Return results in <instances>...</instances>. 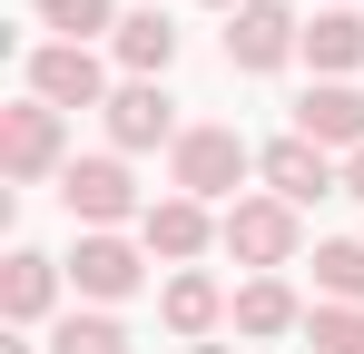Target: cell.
Masks as SVG:
<instances>
[{
  "instance_id": "cell-15",
  "label": "cell",
  "mask_w": 364,
  "mask_h": 354,
  "mask_svg": "<svg viewBox=\"0 0 364 354\" xmlns=\"http://www.w3.org/2000/svg\"><path fill=\"white\" fill-rule=\"evenodd\" d=\"M305 59H315L325 79H355L364 69V20L355 10H315V20H305Z\"/></svg>"
},
{
  "instance_id": "cell-2",
  "label": "cell",
  "mask_w": 364,
  "mask_h": 354,
  "mask_svg": "<svg viewBox=\"0 0 364 354\" xmlns=\"http://www.w3.org/2000/svg\"><path fill=\"white\" fill-rule=\"evenodd\" d=\"M60 197H69V217H79L89 236H109L119 217H148V207H138V177H128L119 158H69V168H60Z\"/></svg>"
},
{
  "instance_id": "cell-7",
  "label": "cell",
  "mask_w": 364,
  "mask_h": 354,
  "mask_svg": "<svg viewBox=\"0 0 364 354\" xmlns=\"http://www.w3.org/2000/svg\"><path fill=\"white\" fill-rule=\"evenodd\" d=\"M296 138H315V148H345V158H355V148H364V89H355V79L305 89V99H296Z\"/></svg>"
},
{
  "instance_id": "cell-14",
  "label": "cell",
  "mask_w": 364,
  "mask_h": 354,
  "mask_svg": "<svg viewBox=\"0 0 364 354\" xmlns=\"http://www.w3.org/2000/svg\"><path fill=\"white\" fill-rule=\"evenodd\" d=\"M158 315H168V335H187V345H197V335H217L227 295H217V276H197V266H187V276H168V295H158Z\"/></svg>"
},
{
  "instance_id": "cell-5",
  "label": "cell",
  "mask_w": 364,
  "mask_h": 354,
  "mask_svg": "<svg viewBox=\"0 0 364 354\" xmlns=\"http://www.w3.org/2000/svg\"><path fill=\"white\" fill-rule=\"evenodd\" d=\"M296 50H305V20L286 0H246L227 20V69H286Z\"/></svg>"
},
{
  "instance_id": "cell-11",
  "label": "cell",
  "mask_w": 364,
  "mask_h": 354,
  "mask_svg": "<svg viewBox=\"0 0 364 354\" xmlns=\"http://www.w3.org/2000/svg\"><path fill=\"white\" fill-rule=\"evenodd\" d=\"M207 207H197V197H158V207H148V217H138V246H148V256H168V266H187V256H207Z\"/></svg>"
},
{
  "instance_id": "cell-9",
  "label": "cell",
  "mask_w": 364,
  "mask_h": 354,
  "mask_svg": "<svg viewBox=\"0 0 364 354\" xmlns=\"http://www.w3.org/2000/svg\"><path fill=\"white\" fill-rule=\"evenodd\" d=\"M256 168H266V187H276L286 207H315V197H335V158H325L315 138H276Z\"/></svg>"
},
{
  "instance_id": "cell-22",
  "label": "cell",
  "mask_w": 364,
  "mask_h": 354,
  "mask_svg": "<svg viewBox=\"0 0 364 354\" xmlns=\"http://www.w3.org/2000/svg\"><path fill=\"white\" fill-rule=\"evenodd\" d=\"M207 10H227V20H237V10H246V0H207Z\"/></svg>"
},
{
  "instance_id": "cell-12",
  "label": "cell",
  "mask_w": 364,
  "mask_h": 354,
  "mask_svg": "<svg viewBox=\"0 0 364 354\" xmlns=\"http://www.w3.org/2000/svg\"><path fill=\"white\" fill-rule=\"evenodd\" d=\"M50 295H60V266H50L40 246H20V256L0 266V315H10V325H40Z\"/></svg>"
},
{
  "instance_id": "cell-10",
  "label": "cell",
  "mask_w": 364,
  "mask_h": 354,
  "mask_svg": "<svg viewBox=\"0 0 364 354\" xmlns=\"http://www.w3.org/2000/svg\"><path fill=\"white\" fill-rule=\"evenodd\" d=\"M69 276H79V295H99V305H119V295H138V246L128 236H79V256H69Z\"/></svg>"
},
{
  "instance_id": "cell-20",
  "label": "cell",
  "mask_w": 364,
  "mask_h": 354,
  "mask_svg": "<svg viewBox=\"0 0 364 354\" xmlns=\"http://www.w3.org/2000/svg\"><path fill=\"white\" fill-rule=\"evenodd\" d=\"M40 20H50L60 40L89 50V30H119V0H40Z\"/></svg>"
},
{
  "instance_id": "cell-16",
  "label": "cell",
  "mask_w": 364,
  "mask_h": 354,
  "mask_svg": "<svg viewBox=\"0 0 364 354\" xmlns=\"http://www.w3.org/2000/svg\"><path fill=\"white\" fill-rule=\"evenodd\" d=\"M227 315H237V335H296V325H305V305L286 295V276H246Z\"/></svg>"
},
{
  "instance_id": "cell-18",
  "label": "cell",
  "mask_w": 364,
  "mask_h": 354,
  "mask_svg": "<svg viewBox=\"0 0 364 354\" xmlns=\"http://www.w3.org/2000/svg\"><path fill=\"white\" fill-rule=\"evenodd\" d=\"M305 345L315 354H364V305H315L305 315Z\"/></svg>"
},
{
  "instance_id": "cell-1",
  "label": "cell",
  "mask_w": 364,
  "mask_h": 354,
  "mask_svg": "<svg viewBox=\"0 0 364 354\" xmlns=\"http://www.w3.org/2000/svg\"><path fill=\"white\" fill-rule=\"evenodd\" d=\"M246 168H256V158H246L237 128H187L178 148H168V177H178V197H197V207H207V197H237Z\"/></svg>"
},
{
  "instance_id": "cell-17",
  "label": "cell",
  "mask_w": 364,
  "mask_h": 354,
  "mask_svg": "<svg viewBox=\"0 0 364 354\" xmlns=\"http://www.w3.org/2000/svg\"><path fill=\"white\" fill-rule=\"evenodd\" d=\"M315 286L335 295V305H364V236H335V246H315Z\"/></svg>"
},
{
  "instance_id": "cell-13",
  "label": "cell",
  "mask_w": 364,
  "mask_h": 354,
  "mask_svg": "<svg viewBox=\"0 0 364 354\" xmlns=\"http://www.w3.org/2000/svg\"><path fill=\"white\" fill-rule=\"evenodd\" d=\"M109 40H119V69H128V79H168V59H178V30H168V10H128Z\"/></svg>"
},
{
  "instance_id": "cell-3",
  "label": "cell",
  "mask_w": 364,
  "mask_h": 354,
  "mask_svg": "<svg viewBox=\"0 0 364 354\" xmlns=\"http://www.w3.org/2000/svg\"><path fill=\"white\" fill-rule=\"evenodd\" d=\"M217 246H227L237 266H286V256H296V207H286V197H237V207L217 217Z\"/></svg>"
},
{
  "instance_id": "cell-23",
  "label": "cell",
  "mask_w": 364,
  "mask_h": 354,
  "mask_svg": "<svg viewBox=\"0 0 364 354\" xmlns=\"http://www.w3.org/2000/svg\"><path fill=\"white\" fill-rule=\"evenodd\" d=\"M187 354H237V345H187Z\"/></svg>"
},
{
  "instance_id": "cell-21",
  "label": "cell",
  "mask_w": 364,
  "mask_h": 354,
  "mask_svg": "<svg viewBox=\"0 0 364 354\" xmlns=\"http://www.w3.org/2000/svg\"><path fill=\"white\" fill-rule=\"evenodd\" d=\"M345 187H355V197H364V148H355V158H345Z\"/></svg>"
},
{
  "instance_id": "cell-8",
  "label": "cell",
  "mask_w": 364,
  "mask_h": 354,
  "mask_svg": "<svg viewBox=\"0 0 364 354\" xmlns=\"http://www.w3.org/2000/svg\"><path fill=\"white\" fill-rule=\"evenodd\" d=\"M109 138H119V148H158V138H168V148H178L187 128L178 118H168V89H158V79H128V89H109Z\"/></svg>"
},
{
  "instance_id": "cell-6",
  "label": "cell",
  "mask_w": 364,
  "mask_h": 354,
  "mask_svg": "<svg viewBox=\"0 0 364 354\" xmlns=\"http://www.w3.org/2000/svg\"><path fill=\"white\" fill-rule=\"evenodd\" d=\"M0 168H10V177H50V168H60V109H50V99L0 109Z\"/></svg>"
},
{
  "instance_id": "cell-4",
  "label": "cell",
  "mask_w": 364,
  "mask_h": 354,
  "mask_svg": "<svg viewBox=\"0 0 364 354\" xmlns=\"http://www.w3.org/2000/svg\"><path fill=\"white\" fill-rule=\"evenodd\" d=\"M30 99H50V109H109V69H99V50H79V40L30 50Z\"/></svg>"
},
{
  "instance_id": "cell-19",
  "label": "cell",
  "mask_w": 364,
  "mask_h": 354,
  "mask_svg": "<svg viewBox=\"0 0 364 354\" xmlns=\"http://www.w3.org/2000/svg\"><path fill=\"white\" fill-rule=\"evenodd\" d=\"M50 354H128V325L119 315H69L60 335H50Z\"/></svg>"
}]
</instances>
